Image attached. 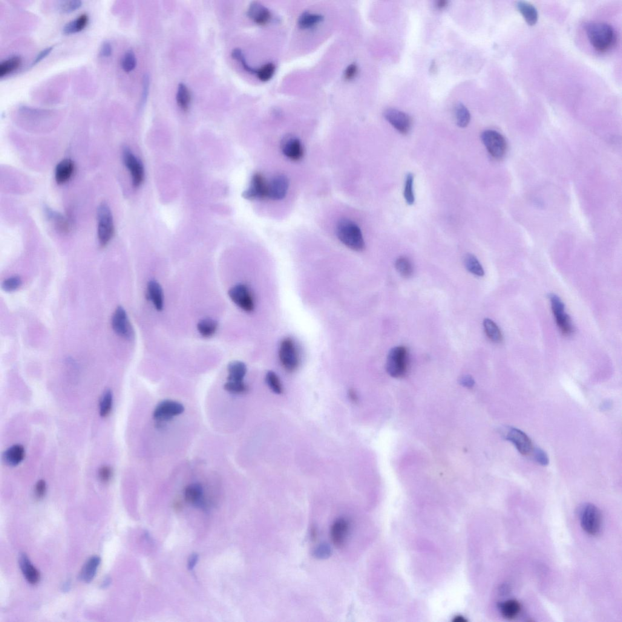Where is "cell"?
I'll use <instances>...</instances> for the list:
<instances>
[{"instance_id":"cell-2","label":"cell","mask_w":622,"mask_h":622,"mask_svg":"<svg viewBox=\"0 0 622 622\" xmlns=\"http://www.w3.org/2000/svg\"><path fill=\"white\" fill-rule=\"evenodd\" d=\"M339 240L350 249L361 251L365 248V241L361 229L354 222L343 219L339 222L336 229Z\"/></svg>"},{"instance_id":"cell-34","label":"cell","mask_w":622,"mask_h":622,"mask_svg":"<svg viewBox=\"0 0 622 622\" xmlns=\"http://www.w3.org/2000/svg\"><path fill=\"white\" fill-rule=\"evenodd\" d=\"M113 405V396L111 391L107 390L103 393L99 405L100 415L107 417L111 413Z\"/></svg>"},{"instance_id":"cell-15","label":"cell","mask_w":622,"mask_h":622,"mask_svg":"<svg viewBox=\"0 0 622 622\" xmlns=\"http://www.w3.org/2000/svg\"><path fill=\"white\" fill-rule=\"evenodd\" d=\"M289 184V180L286 176H276L268 183L267 197L273 200H282L286 197Z\"/></svg>"},{"instance_id":"cell-39","label":"cell","mask_w":622,"mask_h":622,"mask_svg":"<svg viewBox=\"0 0 622 622\" xmlns=\"http://www.w3.org/2000/svg\"><path fill=\"white\" fill-rule=\"evenodd\" d=\"M266 382L270 390L276 394L283 393V387L280 378L275 372L269 371L266 373Z\"/></svg>"},{"instance_id":"cell-21","label":"cell","mask_w":622,"mask_h":622,"mask_svg":"<svg viewBox=\"0 0 622 622\" xmlns=\"http://www.w3.org/2000/svg\"><path fill=\"white\" fill-rule=\"evenodd\" d=\"M25 457L24 446L16 444L7 449L4 454V459L7 464L15 466L20 464Z\"/></svg>"},{"instance_id":"cell-27","label":"cell","mask_w":622,"mask_h":622,"mask_svg":"<svg viewBox=\"0 0 622 622\" xmlns=\"http://www.w3.org/2000/svg\"><path fill=\"white\" fill-rule=\"evenodd\" d=\"M498 608L504 617L512 620L521 611V604L516 600H509L498 604Z\"/></svg>"},{"instance_id":"cell-25","label":"cell","mask_w":622,"mask_h":622,"mask_svg":"<svg viewBox=\"0 0 622 622\" xmlns=\"http://www.w3.org/2000/svg\"><path fill=\"white\" fill-rule=\"evenodd\" d=\"M101 561L100 558L98 556H94L89 559V560L83 566L81 573L80 574V579L84 581L86 583H90L96 574L98 567Z\"/></svg>"},{"instance_id":"cell-8","label":"cell","mask_w":622,"mask_h":622,"mask_svg":"<svg viewBox=\"0 0 622 622\" xmlns=\"http://www.w3.org/2000/svg\"><path fill=\"white\" fill-rule=\"evenodd\" d=\"M185 408L184 405L172 400H165L161 402L156 407L153 411V418L158 424H163L174 419L175 417L182 414Z\"/></svg>"},{"instance_id":"cell-20","label":"cell","mask_w":622,"mask_h":622,"mask_svg":"<svg viewBox=\"0 0 622 622\" xmlns=\"http://www.w3.org/2000/svg\"><path fill=\"white\" fill-rule=\"evenodd\" d=\"M19 563L23 574H24L28 582L32 584L38 583L40 577V573L31 564L27 555L24 553L20 554Z\"/></svg>"},{"instance_id":"cell-19","label":"cell","mask_w":622,"mask_h":622,"mask_svg":"<svg viewBox=\"0 0 622 622\" xmlns=\"http://www.w3.org/2000/svg\"><path fill=\"white\" fill-rule=\"evenodd\" d=\"M282 151L289 159L292 161L300 160L303 155L301 143L297 138L290 137L284 141Z\"/></svg>"},{"instance_id":"cell-22","label":"cell","mask_w":622,"mask_h":622,"mask_svg":"<svg viewBox=\"0 0 622 622\" xmlns=\"http://www.w3.org/2000/svg\"><path fill=\"white\" fill-rule=\"evenodd\" d=\"M148 293L149 298L153 303L156 309L158 310H162L164 307V294L160 283L155 280L149 281Z\"/></svg>"},{"instance_id":"cell-33","label":"cell","mask_w":622,"mask_h":622,"mask_svg":"<svg viewBox=\"0 0 622 622\" xmlns=\"http://www.w3.org/2000/svg\"><path fill=\"white\" fill-rule=\"evenodd\" d=\"M323 19V16L320 14L305 12L299 17L298 23L299 27L301 28L307 29L318 25Z\"/></svg>"},{"instance_id":"cell-55","label":"cell","mask_w":622,"mask_h":622,"mask_svg":"<svg viewBox=\"0 0 622 622\" xmlns=\"http://www.w3.org/2000/svg\"><path fill=\"white\" fill-rule=\"evenodd\" d=\"M358 72V67L355 64H351L348 66L347 70L345 72V77L346 79L351 80L356 76Z\"/></svg>"},{"instance_id":"cell-45","label":"cell","mask_w":622,"mask_h":622,"mask_svg":"<svg viewBox=\"0 0 622 622\" xmlns=\"http://www.w3.org/2000/svg\"><path fill=\"white\" fill-rule=\"evenodd\" d=\"M275 71V66L273 63H267V64L262 66L260 69L257 71L256 74H257L258 79L263 82L268 81L273 76Z\"/></svg>"},{"instance_id":"cell-26","label":"cell","mask_w":622,"mask_h":622,"mask_svg":"<svg viewBox=\"0 0 622 622\" xmlns=\"http://www.w3.org/2000/svg\"><path fill=\"white\" fill-rule=\"evenodd\" d=\"M516 7L529 25L536 24L538 17V11L534 5L528 2L520 1L517 3Z\"/></svg>"},{"instance_id":"cell-31","label":"cell","mask_w":622,"mask_h":622,"mask_svg":"<svg viewBox=\"0 0 622 622\" xmlns=\"http://www.w3.org/2000/svg\"><path fill=\"white\" fill-rule=\"evenodd\" d=\"M197 328L201 336L204 338H210L215 335L217 330L218 324L214 319L206 318L199 322Z\"/></svg>"},{"instance_id":"cell-57","label":"cell","mask_w":622,"mask_h":622,"mask_svg":"<svg viewBox=\"0 0 622 622\" xmlns=\"http://www.w3.org/2000/svg\"><path fill=\"white\" fill-rule=\"evenodd\" d=\"M198 560V555L197 554H193L191 555V557L189 558L188 561V568L189 570H192L195 568Z\"/></svg>"},{"instance_id":"cell-50","label":"cell","mask_w":622,"mask_h":622,"mask_svg":"<svg viewBox=\"0 0 622 622\" xmlns=\"http://www.w3.org/2000/svg\"><path fill=\"white\" fill-rule=\"evenodd\" d=\"M113 469L108 465H103L98 471V477L103 483H108L113 477Z\"/></svg>"},{"instance_id":"cell-51","label":"cell","mask_w":622,"mask_h":622,"mask_svg":"<svg viewBox=\"0 0 622 622\" xmlns=\"http://www.w3.org/2000/svg\"><path fill=\"white\" fill-rule=\"evenodd\" d=\"M47 492V484L44 480H40L36 483L35 487V494L38 499H42L45 497Z\"/></svg>"},{"instance_id":"cell-5","label":"cell","mask_w":622,"mask_h":622,"mask_svg":"<svg viewBox=\"0 0 622 622\" xmlns=\"http://www.w3.org/2000/svg\"><path fill=\"white\" fill-rule=\"evenodd\" d=\"M579 517L584 531L591 535L598 534L601 527V515L597 507L590 503L584 504L580 509Z\"/></svg>"},{"instance_id":"cell-35","label":"cell","mask_w":622,"mask_h":622,"mask_svg":"<svg viewBox=\"0 0 622 622\" xmlns=\"http://www.w3.org/2000/svg\"><path fill=\"white\" fill-rule=\"evenodd\" d=\"M22 64L19 56H13L5 60L0 64V77H3L17 70Z\"/></svg>"},{"instance_id":"cell-52","label":"cell","mask_w":622,"mask_h":622,"mask_svg":"<svg viewBox=\"0 0 622 622\" xmlns=\"http://www.w3.org/2000/svg\"><path fill=\"white\" fill-rule=\"evenodd\" d=\"M149 86V78L148 74H145L143 79V91L141 105L143 106L147 99Z\"/></svg>"},{"instance_id":"cell-16","label":"cell","mask_w":622,"mask_h":622,"mask_svg":"<svg viewBox=\"0 0 622 622\" xmlns=\"http://www.w3.org/2000/svg\"><path fill=\"white\" fill-rule=\"evenodd\" d=\"M348 521L344 518H339L334 523L331 529V538L335 546L341 548L344 546L348 534Z\"/></svg>"},{"instance_id":"cell-12","label":"cell","mask_w":622,"mask_h":622,"mask_svg":"<svg viewBox=\"0 0 622 622\" xmlns=\"http://www.w3.org/2000/svg\"><path fill=\"white\" fill-rule=\"evenodd\" d=\"M504 436L506 440L514 443L521 454L528 455L531 453L533 449L531 440L523 431L515 428H508Z\"/></svg>"},{"instance_id":"cell-53","label":"cell","mask_w":622,"mask_h":622,"mask_svg":"<svg viewBox=\"0 0 622 622\" xmlns=\"http://www.w3.org/2000/svg\"><path fill=\"white\" fill-rule=\"evenodd\" d=\"M113 53V47L110 42L105 41L102 43L100 50V56L102 57H109Z\"/></svg>"},{"instance_id":"cell-3","label":"cell","mask_w":622,"mask_h":622,"mask_svg":"<svg viewBox=\"0 0 622 622\" xmlns=\"http://www.w3.org/2000/svg\"><path fill=\"white\" fill-rule=\"evenodd\" d=\"M97 238L100 246L108 245L114 237L115 228L113 214L106 203L98 207L97 212Z\"/></svg>"},{"instance_id":"cell-23","label":"cell","mask_w":622,"mask_h":622,"mask_svg":"<svg viewBox=\"0 0 622 622\" xmlns=\"http://www.w3.org/2000/svg\"><path fill=\"white\" fill-rule=\"evenodd\" d=\"M185 498L187 502L198 506L204 505L203 489L200 484H192L187 487Z\"/></svg>"},{"instance_id":"cell-7","label":"cell","mask_w":622,"mask_h":622,"mask_svg":"<svg viewBox=\"0 0 622 622\" xmlns=\"http://www.w3.org/2000/svg\"><path fill=\"white\" fill-rule=\"evenodd\" d=\"M482 140L489 154L495 159H502L507 151V142L502 134L497 131L488 129L483 132Z\"/></svg>"},{"instance_id":"cell-56","label":"cell","mask_w":622,"mask_h":622,"mask_svg":"<svg viewBox=\"0 0 622 622\" xmlns=\"http://www.w3.org/2000/svg\"><path fill=\"white\" fill-rule=\"evenodd\" d=\"M460 383L466 387L471 388L474 385V380L471 376H463L460 379Z\"/></svg>"},{"instance_id":"cell-54","label":"cell","mask_w":622,"mask_h":622,"mask_svg":"<svg viewBox=\"0 0 622 622\" xmlns=\"http://www.w3.org/2000/svg\"><path fill=\"white\" fill-rule=\"evenodd\" d=\"M53 48H54L53 47H48L47 48L45 49L44 50H43L42 51L40 52V53L38 55H37V56L36 57L35 60H34L33 62L32 63L31 65L32 66L36 65V64H37V63H39L40 62H41L42 60L46 58V57H47L48 56V55L51 53V52L53 51Z\"/></svg>"},{"instance_id":"cell-14","label":"cell","mask_w":622,"mask_h":622,"mask_svg":"<svg viewBox=\"0 0 622 622\" xmlns=\"http://www.w3.org/2000/svg\"><path fill=\"white\" fill-rule=\"evenodd\" d=\"M267 194L268 183L263 175L256 174L253 176L248 189L244 192L243 197L249 200H261L267 197Z\"/></svg>"},{"instance_id":"cell-36","label":"cell","mask_w":622,"mask_h":622,"mask_svg":"<svg viewBox=\"0 0 622 622\" xmlns=\"http://www.w3.org/2000/svg\"><path fill=\"white\" fill-rule=\"evenodd\" d=\"M464 264L466 269L474 275L478 276H483L485 275V270L483 268L482 264L475 255L472 254H468L465 256L464 259Z\"/></svg>"},{"instance_id":"cell-11","label":"cell","mask_w":622,"mask_h":622,"mask_svg":"<svg viewBox=\"0 0 622 622\" xmlns=\"http://www.w3.org/2000/svg\"><path fill=\"white\" fill-rule=\"evenodd\" d=\"M111 325L114 332L122 338L131 339L133 337V330L126 311L122 307H118L115 310Z\"/></svg>"},{"instance_id":"cell-32","label":"cell","mask_w":622,"mask_h":622,"mask_svg":"<svg viewBox=\"0 0 622 622\" xmlns=\"http://www.w3.org/2000/svg\"><path fill=\"white\" fill-rule=\"evenodd\" d=\"M483 325L487 336L492 342L500 343L503 341L502 332L493 321L491 319H486L484 321Z\"/></svg>"},{"instance_id":"cell-13","label":"cell","mask_w":622,"mask_h":622,"mask_svg":"<svg viewBox=\"0 0 622 622\" xmlns=\"http://www.w3.org/2000/svg\"><path fill=\"white\" fill-rule=\"evenodd\" d=\"M384 116L393 127L403 134H407L411 127L410 116L404 112L394 108H389L385 111Z\"/></svg>"},{"instance_id":"cell-47","label":"cell","mask_w":622,"mask_h":622,"mask_svg":"<svg viewBox=\"0 0 622 622\" xmlns=\"http://www.w3.org/2000/svg\"><path fill=\"white\" fill-rule=\"evenodd\" d=\"M22 281L19 276H12L3 282L2 289L7 292H13L21 286Z\"/></svg>"},{"instance_id":"cell-4","label":"cell","mask_w":622,"mask_h":622,"mask_svg":"<svg viewBox=\"0 0 622 622\" xmlns=\"http://www.w3.org/2000/svg\"><path fill=\"white\" fill-rule=\"evenodd\" d=\"M408 368V353L404 347H396L389 352L386 370L391 377L400 378L407 373Z\"/></svg>"},{"instance_id":"cell-40","label":"cell","mask_w":622,"mask_h":622,"mask_svg":"<svg viewBox=\"0 0 622 622\" xmlns=\"http://www.w3.org/2000/svg\"><path fill=\"white\" fill-rule=\"evenodd\" d=\"M555 319L558 327L560 328L563 335L568 336L574 332V327L571 318L567 314L564 313L561 315L555 317Z\"/></svg>"},{"instance_id":"cell-59","label":"cell","mask_w":622,"mask_h":622,"mask_svg":"<svg viewBox=\"0 0 622 622\" xmlns=\"http://www.w3.org/2000/svg\"><path fill=\"white\" fill-rule=\"evenodd\" d=\"M447 2L444 1V0H442V1H439L438 3H437V6L439 8H442L443 7H445L446 5H447Z\"/></svg>"},{"instance_id":"cell-1","label":"cell","mask_w":622,"mask_h":622,"mask_svg":"<svg viewBox=\"0 0 622 622\" xmlns=\"http://www.w3.org/2000/svg\"><path fill=\"white\" fill-rule=\"evenodd\" d=\"M587 37L592 47L600 52L606 51L614 45L616 35L614 29L605 23H591L586 25Z\"/></svg>"},{"instance_id":"cell-41","label":"cell","mask_w":622,"mask_h":622,"mask_svg":"<svg viewBox=\"0 0 622 622\" xmlns=\"http://www.w3.org/2000/svg\"><path fill=\"white\" fill-rule=\"evenodd\" d=\"M414 176L412 174H408L406 177L404 195L406 202L408 205H413L415 201L414 190Z\"/></svg>"},{"instance_id":"cell-38","label":"cell","mask_w":622,"mask_h":622,"mask_svg":"<svg viewBox=\"0 0 622 622\" xmlns=\"http://www.w3.org/2000/svg\"><path fill=\"white\" fill-rule=\"evenodd\" d=\"M395 267L397 272L404 277H410L413 275V264L407 257H401L397 258L395 262Z\"/></svg>"},{"instance_id":"cell-42","label":"cell","mask_w":622,"mask_h":622,"mask_svg":"<svg viewBox=\"0 0 622 622\" xmlns=\"http://www.w3.org/2000/svg\"><path fill=\"white\" fill-rule=\"evenodd\" d=\"M224 390L232 394H243L249 391V388L244 382L227 381L224 386Z\"/></svg>"},{"instance_id":"cell-44","label":"cell","mask_w":622,"mask_h":622,"mask_svg":"<svg viewBox=\"0 0 622 622\" xmlns=\"http://www.w3.org/2000/svg\"><path fill=\"white\" fill-rule=\"evenodd\" d=\"M82 2L79 0L73 1H63L58 5V10L63 14H70L79 10L82 7Z\"/></svg>"},{"instance_id":"cell-30","label":"cell","mask_w":622,"mask_h":622,"mask_svg":"<svg viewBox=\"0 0 622 622\" xmlns=\"http://www.w3.org/2000/svg\"><path fill=\"white\" fill-rule=\"evenodd\" d=\"M191 100V94L188 87L183 83H180L179 85H178L177 94L178 105H179L183 110L187 111L189 108Z\"/></svg>"},{"instance_id":"cell-43","label":"cell","mask_w":622,"mask_h":622,"mask_svg":"<svg viewBox=\"0 0 622 622\" xmlns=\"http://www.w3.org/2000/svg\"><path fill=\"white\" fill-rule=\"evenodd\" d=\"M121 65H122L123 70L126 73H129L134 70L137 65V60L133 51L130 50L126 52L123 57Z\"/></svg>"},{"instance_id":"cell-9","label":"cell","mask_w":622,"mask_h":622,"mask_svg":"<svg viewBox=\"0 0 622 622\" xmlns=\"http://www.w3.org/2000/svg\"><path fill=\"white\" fill-rule=\"evenodd\" d=\"M123 163L131 175L132 185L136 188L142 185L144 180V169L142 163L128 148L123 149Z\"/></svg>"},{"instance_id":"cell-58","label":"cell","mask_w":622,"mask_h":622,"mask_svg":"<svg viewBox=\"0 0 622 622\" xmlns=\"http://www.w3.org/2000/svg\"><path fill=\"white\" fill-rule=\"evenodd\" d=\"M348 396H349L351 401L355 402L358 401V394H357L356 391L353 390V389H350L349 391H348Z\"/></svg>"},{"instance_id":"cell-29","label":"cell","mask_w":622,"mask_h":622,"mask_svg":"<svg viewBox=\"0 0 622 622\" xmlns=\"http://www.w3.org/2000/svg\"><path fill=\"white\" fill-rule=\"evenodd\" d=\"M89 17L86 14H82L76 19L66 24L63 29V33L65 35L79 33L84 30L88 25Z\"/></svg>"},{"instance_id":"cell-18","label":"cell","mask_w":622,"mask_h":622,"mask_svg":"<svg viewBox=\"0 0 622 622\" xmlns=\"http://www.w3.org/2000/svg\"><path fill=\"white\" fill-rule=\"evenodd\" d=\"M247 15L259 25L267 24L271 18L270 11L258 2H253L250 4Z\"/></svg>"},{"instance_id":"cell-17","label":"cell","mask_w":622,"mask_h":622,"mask_svg":"<svg viewBox=\"0 0 622 622\" xmlns=\"http://www.w3.org/2000/svg\"><path fill=\"white\" fill-rule=\"evenodd\" d=\"M75 164L70 159L63 160L57 164L55 170V180L59 185H63L70 181L74 174Z\"/></svg>"},{"instance_id":"cell-48","label":"cell","mask_w":622,"mask_h":622,"mask_svg":"<svg viewBox=\"0 0 622 622\" xmlns=\"http://www.w3.org/2000/svg\"><path fill=\"white\" fill-rule=\"evenodd\" d=\"M231 55L233 59L238 60L239 62L241 63V65H243L244 70L252 74L257 73V70H255V69L250 67V66L247 64L246 59L244 58V55L240 49H235V50H233L232 52Z\"/></svg>"},{"instance_id":"cell-46","label":"cell","mask_w":622,"mask_h":622,"mask_svg":"<svg viewBox=\"0 0 622 622\" xmlns=\"http://www.w3.org/2000/svg\"><path fill=\"white\" fill-rule=\"evenodd\" d=\"M549 298L551 300L552 310L555 317L562 315L564 312V304L561 299L554 293H550Z\"/></svg>"},{"instance_id":"cell-37","label":"cell","mask_w":622,"mask_h":622,"mask_svg":"<svg viewBox=\"0 0 622 622\" xmlns=\"http://www.w3.org/2000/svg\"><path fill=\"white\" fill-rule=\"evenodd\" d=\"M455 116H456L457 125L459 127L464 128L470 122V112L462 103H457L455 106Z\"/></svg>"},{"instance_id":"cell-6","label":"cell","mask_w":622,"mask_h":622,"mask_svg":"<svg viewBox=\"0 0 622 622\" xmlns=\"http://www.w3.org/2000/svg\"><path fill=\"white\" fill-rule=\"evenodd\" d=\"M279 358L282 366L289 372H293L299 365V357L295 342L292 339L285 338L279 348Z\"/></svg>"},{"instance_id":"cell-28","label":"cell","mask_w":622,"mask_h":622,"mask_svg":"<svg viewBox=\"0 0 622 622\" xmlns=\"http://www.w3.org/2000/svg\"><path fill=\"white\" fill-rule=\"evenodd\" d=\"M48 217L50 218L57 229L63 233H67L71 229V219L65 217L58 213L55 212L49 209L47 210Z\"/></svg>"},{"instance_id":"cell-10","label":"cell","mask_w":622,"mask_h":622,"mask_svg":"<svg viewBox=\"0 0 622 622\" xmlns=\"http://www.w3.org/2000/svg\"><path fill=\"white\" fill-rule=\"evenodd\" d=\"M229 295L232 300L246 312L254 309V300L248 287L244 284H237L229 290Z\"/></svg>"},{"instance_id":"cell-49","label":"cell","mask_w":622,"mask_h":622,"mask_svg":"<svg viewBox=\"0 0 622 622\" xmlns=\"http://www.w3.org/2000/svg\"><path fill=\"white\" fill-rule=\"evenodd\" d=\"M533 456L536 462L541 465L546 466L549 464V459L548 454L542 449L535 448L532 449Z\"/></svg>"},{"instance_id":"cell-24","label":"cell","mask_w":622,"mask_h":622,"mask_svg":"<svg viewBox=\"0 0 622 622\" xmlns=\"http://www.w3.org/2000/svg\"><path fill=\"white\" fill-rule=\"evenodd\" d=\"M229 376L227 381L244 382L247 373V367L244 363L234 361L230 363L228 368Z\"/></svg>"}]
</instances>
